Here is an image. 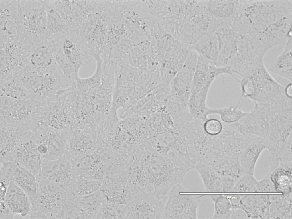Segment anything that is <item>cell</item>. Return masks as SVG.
Wrapping results in <instances>:
<instances>
[{
  "label": "cell",
  "mask_w": 292,
  "mask_h": 219,
  "mask_svg": "<svg viewBox=\"0 0 292 219\" xmlns=\"http://www.w3.org/2000/svg\"><path fill=\"white\" fill-rule=\"evenodd\" d=\"M141 168L144 189L156 196L168 194L173 186L183 182L186 174L170 159L154 151L146 153Z\"/></svg>",
  "instance_id": "6da1fadb"
},
{
  "label": "cell",
  "mask_w": 292,
  "mask_h": 219,
  "mask_svg": "<svg viewBox=\"0 0 292 219\" xmlns=\"http://www.w3.org/2000/svg\"><path fill=\"white\" fill-rule=\"evenodd\" d=\"M18 40L30 48L46 40L44 0H17Z\"/></svg>",
  "instance_id": "7a4b0ae2"
},
{
  "label": "cell",
  "mask_w": 292,
  "mask_h": 219,
  "mask_svg": "<svg viewBox=\"0 0 292 219\" xmlns=\"http://www.w3.org/2000/svg\"><path fill=\"white\" fill-rule=\"evenodd\" d=\"M205 196L193 193L180 184L174 185L165 203L163 218L197 219L200 199Z\"/></svg>",
  "instance_id": "3957f363"
},
{
  "label": "cell",
  "mask_w": 292,
  "mask_h": 219,
  "mask_svg": "<svg viewBox=\"0 0 292 219\" xmlns=\"http://www.w3.org/2000/svg\"><path fill=\"white\" fill-rule=\"evenodd\" d=\"M38 107L33 100H18L5 97L0 103V125L25 126L29 128Z\"/></svg>",
  "instance_id": "277c9868"
},
{
  "label": "cell",
  "mask_w": 292,
  "mask_h": 219,
  "mask_svg": "<svg viewBox=\"0 0 292 219\" xmlns=\"http://www.w3.org/2000/svg\"><path fill=\"white\" fill-rule=\"evenodd\" d=\"M57 50L78 71L94 59L93 52L74 32L59 42Z\"/></svg>",
  "instance_id": "5b68a950"
},
{
  "label": "cell",
  "mask_w": 292,
  "mask_h": 219,
  "mask_svg": "<svg viewBox=\"0 0 292 219\" xmlns=\"http://www.w3.org/2000/svg\"><path fill=\"white\" fill-rule=\"evenodd\" d=\"M166 201L143 192L127 205L125 218H163Z\"/></svg>",
  "instance_id": "8992f818"
},
{
  "label": "cell",
  "mask_w": 292,
  "mask_h": 219,
  "mask_svg": "<svg viewBox=\"0 0 292 219\" xmlns=\"http://www.w3.org/2000/svg\"><path fill=\"white\" fill-rule=\"evenodd\" d=\"M198 60L195 55H188L185 62L170 84L169 96L177 100L188 104L191 95V88Z\"/></svg>",
  "instance_id": "52a82bcc"
},
{
  "label": "cell",
  "mask_w": 292,
  "mask_h": 219,
  "mask_svg": "<svg viewBox=\"0 0 292 219\" xmlns=\"http://www.w3.org/2000/svg\"><path fill=\"white\" fill-rule=\"evenodd\" d=\"M58 42L45 40L32 47L28 51L25 66L42 74L50 70L56 64Z\"/></svg>",
  "instance_id": "ba28073f"
},
{
  "label": "cell",
  "mask_w": 292,
  "mask_h": 219,
  "mask_svg": "<svg viewBox=\"0 0 292 219\" xmlns=\"http://www.w3.org/2000/svg\"><path fill=\"white\" fill-rule=\"evenodd\" d=\"M250 75L254 82V92L250 100L254 103L266 102L285 93V87L274 79L265 66Z\"/></svg>",
  "instance_id": "9c48e42d"
},
{
  "label": "cell",
  "mask_w": 292,
  "mask_h": 219,
  "mask_svg": "<svg viewBox=\"0 0 292 219\" xmlns=\"http://www.w3.org/2000/svg\"><path fill=\"white\" fill-rule=\"evenodd\" d=\"M0 162L13 161L14 152L22 143L30 139L32 132L26 126L0 125Z\"/></svg>",
  "instance_id": "30bf717a"
},
{
  "label": "cell",
  "mask_w": 292,
  "mask_h": 219,
  "mask_svg": "<svg viewBox=\"0 0 292 219\" xmlns=\"http://www.w3.org/2000/svg\"><path fill=\"white\" fill-rule=\"evenodd\" d=\"M31 199L23 190L13 182L9 184L4 199L0 200V210L6 208L15 216H29L31 210Z\"/></svg>",
  "instance_id": "8fae6325"
},
{
  "label": "cell",
  "mask_w": 292,
  "mask_h": 219,
  "mask_svg": "<svg viewBox=\"0 0 292 219\" xmlns=\"http://www.w3.org/2000/svg\"><path fill=\"white\" fill-rule=\"evenodd\" d=\"M42 157L37 149V145L31 139L21 144L15 150L13 161L27 170L37 178L40 175Z\"/></svg>",
  "instance_id": "7c38bea8"
},
{
  "label": "cell",
  "mask_w": 292,
  "mask_h": 219,
  "mask_svg": "<svg viewBox=\"0 0 292 219\" xmlns=\"http://www.w3.org/2000/svg\"><path fill=\"white\" fill-rule=\"evenodd\" d=\"M0 40L17 39V0H0Z\"/></svg>",
  "instance_id": "4fadbf2b"
},
{
  "label": "cell",
  "mask_w": 292,
  "mask_h": 219,
  "mask_svg": "<svg viewBox=\"0 0 292 219\" xmlns=\"http://www.w3.org/2000/svg\"><path fill=\"white\" fill-rule=\"evenodd\" d=\"M46 11V40L58 42L71 32L65 21L56 11L52 0H44Z\"/></svg>",
  "instance_id": "5bb4252c"
},
{
  "label": "cell",
  "mask_w": 292,
  "mask_h": 219,
  "mask_svg": "<svg viewBox=\"0 0 292 219\" xmlns=\"http://www.w3.org/2000/svg\"><path fill=\"white\" fill-rule=\"evenodd\" d=\"M194 168L198 172L206 192L214 193L223 192L221 173L216 167L200 161Z\"/></svg>",
  "instance_id": "9a60e30c"
},
{
  "label": "cell",
  "mask_w": 292,
  "mask_h": 219,
  "mask_svg": "<svg viewBox=\"0 0 292 219\" xmlns=\"http://www.w3.org/2000/svg\"><path fill=\"white\" fill-rule=\"evenodd\" d=\"M12 181L27 194L31 200L37 193L39 184L37 178L14 161L13 165Z\"/></svg>",
  "instance_id": "2e32d148"
},
{
  "label": "cell",
  "mask_w": 292,
  "mask_h": 219,
  "mask_svg": "<svg viewBox=\"0 0 292 219\" xmlns=\"http://www.w3.org/2000/svg\"><path fill=\"white\" fill-rule=\"evenodd\" d=\"M292 38L287 40L283 52L271 60L268 69L270 72L291 82L292 80Z\"/></svg>",
  "instance_id": "e0dca14e"
},
{
  "label": "cell",
  "mask_w": 292,
  "mask_h": 219,
  "mask_svg": "<svg viewBox=\"0 0 292 219\" xmlns=\"http://www.w3.org/2000/svg\"><path fill=\"white\" fill-rule=\"evenodd\" d=\"M192 48L210 64L216 66L219 46L217 36L213 31L208 30Z\"/></svg>",
  "instance_id": "ac0fdd59"
},
{
  "label": "cell",
  "mask_w": 292,
  "mask_h": 219,
  "mask_svg": "<svg viewBox=\"0 0 292 219\" xmlns=\"http://www.w3.org/2000/svg\"><path fill=\"white\" fill-rule=\"evenodd\" d=\"M105 199L104 194L100 189L92 194L75 198L74 202L83 212L84 218H97L100 207Z\"/></svg>",
  "instance_id": "d6986e66"
},
{
  "label": "cell",
  "mask_w": 292,
  "mask_h": 219,
  "mask_svg": "<svg viewBox=\"0 0 292 219\" xmlns=\"http://www.w3.org/2000/svg\"><path fill=\"white\" fill-rule=\"evenodd\" d=\"M209 89L203 86L196 93L191 95L188 106L191 115L205 122L208 119V115L214 114V109L209 108L206 100Z\"/></svg>",
  "instance_id": "ffe728a7"
},
{
  "label": "cell",
  "mask_w": 292,
  "mask_h": 219,
  "mask_svg": "<svg viewBox=\"0 0 292 219\" xmlns=\"http://www.w3.org/2000/svg\"><path fill=\"white\" fill-rule=\"evenodd\" d=\"M267 149L264 142H255L248 145L240 152L239 163L244 173L254 174L257 162L263 150Z\"/></svg>",
  "instance_id": "44dd1931"
},
{
  "label": "cell",
  "mask_w": 292,
  "mask_h": 219,
  "mask_svg": "<svg viewBox=\"0 0 292 219\" xmlns=\"http://www.w3.org/2000/svg\"><path fill=\"white\" fill-rule=\"evenodd\" d=\"M0 94L18 100L33 99L34 96L16 76L0 80Z\"/></svg>",
  "instance_id": "7402d4cb"
},
{
  "label": "cell",
  "mask_w": 292,
  "mask_h": 219,
  "mask_svg": "<svg viewBox=\"0 0 292 219\" xmlns=\"http://www.w3.org/2000/svg\"><path fill=\"white\" fill-rule=\"evenodd\" d=\"M102 181L87 176L77 174L69 188L74 198L94 192L100 189Z\"/></svg>",
  "instance_id": "603a6c76"
},
{
  "label": "cell",
  "mask_w": 292,
  "mask_h": 219,
  "mask_svg": "<svg viewBox=\"0 0 292 219\" xmlns=\"http://www.w3.org/2000/svg\"><path fill=\"white\" fill-rule=\"evenodd\" d=\"M239 0L207 1L209 12L212 18L221 19L230 18L237 13Z\"/></svg>",
  "instance_id": "cb8c5ba5"
},
{
  "label": "cell",
  "mask_w": 292,
  "mask_h": 219,
  "mask_svg": "<svg viewBox=\"0 0 292 219\" xmlns=\"http://www.w3.org/2000/svg\"><path fill=\"white\" fill-rule=\"evenodd\" d=\"M95 60L96 62V67L92 75L89 78H84L78 76L76 80L74 87L80 93L91 94L98 88L101 84L102 61L99 57H96Z\"/></svg>",
  "instance_id": "d4e9b609"
},
{
  "label": "cell",
  "mask_w": 292,
  "mask_h": 219,
  "mask_svg": "<svg viewBox=\"0 0 292 219\" xmlns=\"http://www.w3.org/2000/svg\"><path fill=\"white\" fill-rule=\"evenodd\" d=\"M292 169L279 166L266 176L271 181L277 192L284 194L292 192Z\"/></svg>",
  "instance_id": "484cf974"
},
{
  "label": "cell",
  "mask_w": 292,
  "mask_h": 219,
  "mask_svg": "<svg viewBox=\"0 0 292 219\" xmlns=\"http://www.w3.org/2000/svg\"><path fill=\"white\" fill-rule=\"evenodd\" d=\"M210 64L207 59L199 54L192 82L191 95L198 92L204 85Z\"/></svg>",
  "instance_id": "4316f807"
},
{
  "label": "cell",
  "mask_w": 292,
  "mask_h": 219,
  "mask_svg": "<svg viewBox=\"0 0 292 219\" xmlns=\"http://www.w3.org/2000/svg\"><path fill=\"white\" fill-rule=\"evenodd\" d=\"M127 206L111 203L105 199L99 210L97 218H125Z\"/></svg>",
  "instance_id": "83f0119b"
},
{
  "label": "cell",
  "mask_w": 292,
  "mask_h": 219,
  "mask_svg": "<svg viewBox=\"0 0 292 219\" xmlns=\"http://www.w3.org/2000/svg\"><path fill=\"white\" fill-rule=\"evenodd\" d=\"M210 197L214 203V211L212 219H230L231 202L225 194H211Z\"/></svg>",
  "instance_id": "f1b7e54d"
},
{
  "label": "cell",
  "mask_w": 292,
  "mask_h": 219,
  "mask_svg": "<svg viewBox=\"0 0 292 219\" xmlns=\"http://www.w3.org/2000/svg\"><path fill=\"white\" fill-rule=\"evenodd\" d=\"M292 202L285 200L271 204L269 208L270 218L292 219Z\"/></svg>",
  "instance_id": "f546056e"
},
{
  "label": "cell",
  "mask_w": 292,
  "mask_h": 219,
  "mask_svg": "<svg viewBox=\"0 0 292 219\" xmlns=\"http://www.w3.org/2000/svg\"><path fill=\"white\" fill-rule=\"evenodd\" d=\"M240 103L236 106L218 109V114L225 123L232 124L236 122L246 115L248 112L242 111L240 108Z\"/></svg>",
  "instance_id": "4dcf8cb0"
},
{
  "label": "cell",
  "mask_w": 292,
  "mask_h": 219,
  "mask_svg": "<svg viewBox=\"0 0 292 219\" xmlns=\"http://www.w3.org/2000/svg\"><path fill=\"white\" fill-rule=\"evenodd\" d=\"M254 174L245 173L237 181L232 192H255L258 181Z\"/></svg>",
  "instance_id": "1f68e13d"
},
{
  "label": "cell",
  "mask_w": 292,
  "mask_h": 219,
  "mask_svg": "<svg viewBox=\"0 0 292 219\" xmlns=\"http://www.w3.org/2000/svg\"><path fill=\"white\" fill-rule=\"evenodd\" d=\"M203 128L207 135L211 136H215L221 133L223 129V125L218 120L212 118L208 119L204 122Z\"/></svg>",
  "instance_id": "d6a6232c"
},
{
  "label": "cell",
  "mask_w": 292,
  "mask_h": 219,
  "mask_svg": "<svg viewBox=\"0 0 292 219\" xmlns=\"http://www.w3.org/2000/svg\"><path fill=\"white\" fill-rule=\"evenodd\" d=\"M255 192H277L274 185L268 176H266L257 181L255 187Z\"/></svg>",
  "instance_id": "836d02e7"
},
{
  "label": "cell",
  "mask_w": 292,
  "mask_h": 219,
  "mask_svg": "<svg viewBox=\"0 0 292 219\" xmlns=\"http://www.w3.org/2000/svg\"><path fill=\"white\" fill-rule=\"evenodd\" d=\"M220 173L221 175H227L232 177L236 180V182L245 173L240 165L239 161Z\"/></svg>",
  "instance_id": "e575fe53"
},
{
  "label": "cell",
  "mask_w": 292,
  "mask_h": 219,
  "mask_svg": "<svg viewBox=\"0 0 292 219\" xmlns=\"http://www.w3.org/2000/svg\"><path fill=\"white\" fill-rule=\"evenodd\" d=\"M221 181L223 192H232L236 183L235 179L227 175H221Z\"/></svg>",
  "instance_id": "d590c367"
},
{
  "label": "cell",
  "mask_w": 292,
  "mask_h": 219,
  "mask_svg": "<svg viewBox=\"0 0 292 219\" xmlns=\"http://www.w3.org/2000/svg\"><path fill=\"white\" fill-rule=\"evenodd\" d=\"M246 212L242 209L238 208H232L230 219H248Z\"/></svg>",
  "instance_id": "8d00e7d4"
},
{
  "label": "cell",
  "mask_w": 292,
  "mask_h": 219,
  "mask_svg": "<svg viewBox=\"0 0 292 219\" xmlns=\"http://www.w3.org/2000/svg\"><path fill=\"white\" fill-rule=\"evenodd\" d=\"M284 93L287 97L290 99L292 98V84L291 83L289 84L285 87Z\"/></svg>",
  "instance_id": "74e56055"
}]
</instances>
